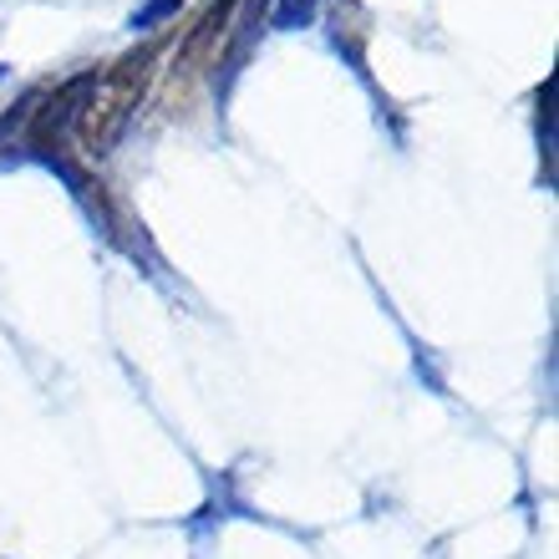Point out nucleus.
Segmentation results:
<instances>
[{
  "label": "nucleus",
  "mask_w": 559,
  "mask_h": 559,
  "mask_svg": "<svg viewBox=\"0 0 559 559\" xmlns=\"http://www.w3.org/2000/svg\"><path fill=\"white\" fill-rule=\"evenodd\" d=\"M153 51H158V46L128 51L112 72L97 76V87L87 92L82 118H76V138H82L87 153H107V147L122 138V128H128L138 97H143V87H147V76H153Z\"/></svg>",
  "instance_id": "obj_1"
},
{
  "label": "nucleus",
  "mask_w": 559,
  "mask_h": 559,
  "mask_svg": "<svg viewBox=\"0 0 559 559\" xmlns=\"http://www.w3.org/2000/svg\"><path fill=\"white\" fill-rule=\"evenodd\" d=\"M229 15H235V0H209L204 15L193 21L183 46H178L174 82H193V76H204L219 61V41H224V31H229Z\"/></svg>",
  "instance_id": "obj_2"
}]
</instances>
